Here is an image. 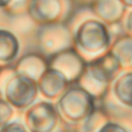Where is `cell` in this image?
Segmentation results:
<instances>
[{"label": "cell", "instance_id": "cell-1", "mask_svg": "<svg viewBox=\"0 0 132 132\" xmlns=\"http://www.w3.org/2000/svg\"><path fill=\"white\" fill-rule=\"evenodd\" d=\"M126 5H132V0H123Z\"/></svg>", "mask_w": 132, "mask_h": 132}]
</instances>
